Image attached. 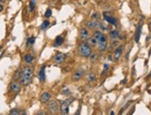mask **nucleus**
<instances>
[{
  "label": "nucleus",
  "mask_w": 151,
  "mask_h": 115,
  "mask_svg": "<svg viewBox=\"0 0 151 115\" xmlns=\"http://www.w3.org/2000/svg\"><path fill=\"white\" fill-rule=\"evenodd\" d=\"M33 59H34V58L31 55V54H26L24 56V60L25 62L27 63H32V61H33Z\"/></svg>",
  "instance_id": "19"
},
{
  "label": "nucleus",
  "mask_w": 151,
  "mask_h": 115,
  "mask_svg": "<svg viewBox=\"0 0 151 115\" xmlns=\"http://www.w3.org/2000/svg\"><path fill=\"white\" fill-rule=\"evenodd\" d=\"M108 59H109V60H111V59H112V58H111V56H109V58H108Z\"/></svg>",
  "instance_id": "33"
},
{
  "label": "nucleus",
  "mask_w": 151,
  "mask_h": 115,
  "mask_svg": "<svg viewBox=\"0 0 151 115\" xmlns=\"http://www.w3.org/2000/svg\"><path fill=\"white\" fill-rule=\"evenodd\" d=\"M109 69V64H108V63H105V64H104V69H103V72H102V73H101V76H104L106 73H108Z\"/></svg>",
  "instance_id": "21"
},
{
  "label": "nucleus",
  "mask_w": 151,
  "mask_h": 115,
  "mask_svg": "<svg viewBox=\"0 0 151 115\" xmlns=\"http://www.w3.org/2000/svg\"><path fill=\"white\" fill-rule=\"evenodd\" d=\"M86 43H87L88 45H90V46H95V45H97V40L95 38V37H88L87 40H86Z\"/></svg>",
  "instance_id": "16"
},
{
  "label": "nucleus",
  "mask_w": 151,
  "mask_h": 115,
  "mask_svg": "<svg viewBox=\"0 0 151 115\" xmlns=\"http://www.w3.org/2000/svg\"><path fill=\"white\" fill-rule=\"evenodd\" d=\"M150 27H151V21H150Z\"/></svg>",
  "instance_id": "37"
},
{
  "label": "nucleus",
  "mask_w": 151,
  "mask_h": 115,
  "mask_svg": "<svg viewBox=\"0 0 151 115\" xmlns=\"http://www.w3.org/2000/svg\"><path fill=\"white\" fill-rule=\"evenodd\" d=\"M98 18H99L98 13H95V14H93V16H92V19H93V20H95V21H97Z\"/></svg>",
  "instance_id": "29"
},
{
  "label": "nucleus",
  "mask_w": 151,
  "mask_h": 115,
  "mask_svg": "<svg viewBox=\"0 0 151 115\" xmlns=\"http://www.w3.org/2000/svg\"><path fill=\"white\" fill-rule=\"evenodd\" d=\"M89 59H90V61H91V62H95V60H96V59H97V55H96L95 53H92L91 55H90V57H89Z\"/></svg>",
  "instance_id": "22"
},
{
  "label": "nucleus",
  "mask_w": 151,
  "mask_h": 115,
  "mask_svg": "<svg viewBox=\"0 0 151 115\" xmlns=\"http://www.w3.org/2000/svg\"><path fill=\"white\" fill-rule=\"evenodd\" d=\"M94 37L97 40V42H102V41H106L107 40L106 35L101 31H95V34H94Z\"/></svg>",
  "instance_id": "6"
},
{
  "label": "nucleus",
  "mask_w": 151,
  "mask_h": 115,
  "mask_svg": "<svg viewBox=\"0 0 151 115\" xmlns=\"http://www.w3.org/2000/svg\"><path fill=\"white\" fill-rule=\"evenodd\" d=\"M79 52L81 54L82 57L84 58H89L92 54V48L91 46L88 45L87 43L82 42L79 45Z\"/></svg>",
  "instance_id": "2"
},
{
  "label": "nucleus",
  "mask_w": 151,
  "mask_h": 115,
  "mask_svg": "<svg viewBox=\"0 0 151 115\" xmlns=\"http://www.w3.org/2000/svg\"><path fill=\"white\" fill-rule=\"evenodd\" d=\"M69 93H70V90H64V91H62V94L63 95H68L69 94Z\"/></svg>",
  "instance_id": "30"
},
{
  "label": "nucleus",
  "mask_w": 151,
  "mask_h": 115,
  "mask_svg": "<svg viewBox=\"0 0 151 115\" xmlns=\"http://www.w3.org/2000/svg\"><path fill=\"white\" fill-rule=\"evenodd\" d=\"M97 47H98V50L100 52H104L107 50V47H108V41H102V42H97Z\"/></svg>",
  "instance_id": "11"
},
{
  "label": "nucleus",
  "mask_w": 151,
  "mask_h": 115,
  "mask_svg": "<svg viewBox=\"0 0 151 115\" xmlns=\"http://www.w3.org/2000/svg\"><path fill=\"white\" fill-rule=\"evenodd\" d=\"M9 114L19 115V114H21V112L19 111V109H12L10 112H9Z\"/></svg>",
  "instance_id": "24"
},
{
  "label": "nucleus",
  "mask_w": 151,
  "mask_h": 115,
  "mask_svg": "<svg viewBox=\"0 0 151 115\" xmlns=\"http://www.w3.org/2000/svg\"><path fill=\"white\" fill-rule=\"evenodd\" d=\"M35 41V38L34 37H30V38L27 40V45H32Z\"/></svg>",
  "instance_id": "28"
},
{
  "label": "nucleus",
  "mask_w": 151,
  "mask_h": 115,
  "mask_svg": "<svg viewBox=\"0 0 151 115\" xmlns=\"http://www.w3.org/2000/svg\"><path fill=\"white\" fill-rule=\"evenodd\" d=\"M149 55H151V48H150V51H149Z\"/></svg>",
  "instance_id": "36"
},
{
  "label": "nucleus",
  "mask_w": 151,
  "mask_h": 115,
  "mask_svg": "<svg viewBox=\"0 0 151 115\" xmlns=\"http://www.w3.org/2000/svg\"><path fill=\"white\" fill-rule=\"evenodd\" d=\"M64 42V39L61 37V36H58L56 39H55V45L56 46H60L63 44Z\"/></svg>",
  "instance_id": "18"
},
{
  "label": "nucleus",
  "mask_w": 151,
  "mask_h": 115,
  "mask_svg": "<svg viewBox=\"0 0 151 115\" xmlns=\"http://www.w3.org/2000/svg\"><path fill=\"white\" fill-rule=\"evenodd\" d=\"M151 76V73H149V74H148V77H150Z\"/></svg>",
  "instance_id": "34"
},
{
  "label": "nucleus",
  "mask_w": 151,
  "mask_h": 115,
  "mask_svg": "<svg viewBox=\"0 0 151 115\" xmlns=\"http://www.w3.org/2000/svg\"><path fill=\"white\" fill-rule=\"evenodd\" d=\"M142 25H143V23H142V21H139V23H138V25H137L136 27V32H135V42L138 43L139 42V40H140V35H141V32H142Z\"/></svg>",
  "instance_id": "9"
},
{
  "label": "nucleus",
  "mask_w": 151,
  "mask_h": 115,
  "mask_svg": "<svg viewBox=\"0 0 151 115\" xmlns=\"http://www.w3.org/2000/svg\"><path fill=\"white\" fill-rule=\"evenodd\" d=\"M83 75H84V70H82V69H80V70H77L73 74V80L74 81L80 80V79H82Z\"/></svg>",
  "instance_id": "15"
},
{
  "label": "nucleus",
  "mask_w": 151,
  "mask_h": 115,
  "mask_svg": "<svg viewBox=\"0 0 151 115\" xmlns=\"http://www.w3.org/2000/svg\"><path fill=\"white\" fill-rule=\"evenodd\" d=\"M34 7H35V0H32L30 2V11H32L34 9Z\"/></svg>",
  "instance_id": "26"
},
{
  "label": "nucleus",
  "mask_w": 151,
  "mask_h": 115,
  "mask_svg": "<svg viewBox=\"0 0 151 115\" xmlns=\"http://www.w3.org/2000/svg\"><path fill=\"white\" fill-rule=\"evenodd\" d=\"M103 17H104V20H106V21H108L109 23L114 25V26H116L117 25V20L115 18L111 17V16H109L106 12L103 13Z\"/></svg>",
  "instance_id": "7"
},
{
  "label": "nucleus",
  "mask_w": 151,
  "mask_h": 115,
  "mask_svg": "<svg viewBox=\"0 0 151 115\" xmlns=\"http://www.w3.org/2000/svg\"><path fill=\"white\" fill-rule=\"evenodd\" d=\"M88 81H89V82H94V81H95V75L94 73H89V75H88Z\"/></svg>",
  "instance_id": "25"
},
{
  "label": "nucleus",
  "mask_w": 151,
  "mask_h": 115,
  "mask_svg": "<svg viewBox=\"0 0 151 115\" xmlns=\"http://www.w3.org/2000/svg\"><path fill=\"white\" fill-rule=\"evenodd\" d=\"M65 57H66V55L65 54H63V53H57V55L55 56V58H54V60H55V62L56 63H62L64 61V59H65Z\"/></svg>",
  "instance_id": "10"
},
{
  "label": "nucleus",
  "mask_w": 151,
  "mask_h": 115,
  "mask_svg": "<svg viewBox=\"0 0 151 115\" xmlns=\"http://www.w3.org/2000/svg\"><path fill=\"white\" fill-rule=\"evenodd\" d=\"M3 8H4V7H3V5H1V4H0V12L3 10Z\"/></svg>",
  "instance_id": "31"
},
{
  "label": "nucleus",
  "mask_w": 151,
  "mask_h": 115,
  "mask_svg": "<svg viewBox=\"0 0 151 115\" xmlns=\"http://www.w3.org/2000/svg\"><path fill=\"white\" fill-rule=\"evenodd\" d=\"M10 90L14 93H19L20 90H21V84L17 82V81H14L10 84Z\"/></svg>",
  "instance_id": "8"
},
{
  "label": "nucleus",
  "mask_w": 151,
  "mask_h": 115,
  "mask_svg": "<svg viewBox=\"0 0 151 115\" xmlns=\"http://www.w3.org/2000/svg\"><path fill=\"white\" fill-rule=\"evenodd\" d=\"M4 1H6V0H0V3H1V2H4Z\"/></svg>",
  "instance_id": "35"
},
{
  "label": "nucleus",
  "mask_w": 151,
  "mask_h": 115,
  "mask_svg": "<svg viewBox=\"0 0 151 115\" xmlns=\"http://www.w3.org/2000/svg\"><path fill=\"white\" fill-rule=\"evenodd\" d=\"M122 52H123V45H119L115 51H114V54H113V60L114 61H118L121 57L122 55Z\"/></svg>",
  "instance_id": "5"
},
{
  "label": "nucleus",
  "mask_w": 151,
  "mask_h": 115,
  "mask_svg": "<svg viewBox=\"0 0 151 115\" xmlns=\"http://www.w3.org/2000/svg\"><path fill=\"white\" fill-rule=\"evenodd\" d=\"M120 35V33L119 31H117V30H113V31H111L110 33H109V37H110V39H117L118 37H119Z\"/></svg>",
  "instance_id": "17"
},
{
  "label": "nucleus",
  "mask_w": 151,
  "mask_h": 115,
  "mask_svg": "<svg viewBox=\"0 0 151 115\" xmlns=\"http://www.w3.org/2000/svg\"><path fill=\"white\" fill-rule=\"evenodd\" d=\"M51 15H52V11H51V9H50V8H47L46 11V13H45V17L49 18Z\"/></svg>",
  "instance_id": "27"
},
{
  "label": "nucleus",
  "mask_w": 151,
  "mask_h": 115,
  "mask_svg": "<svg viewBox=\"0 0 151 115\" xmlns=\"http://www.w3.org/2000/svg\"><path fill=\"white\" fill-rule=\"evenodd\" d=\"M38 114H46V112H38Z\"/></svg>",
  "instance_id": "32"
},
{
  "label": "nucleus",
  "mask_w": 151,
  "mask_h": 115,
  "mask_svg": "<svg viewBox=\"0 0 151 115\" xmlns=\"http://www.w3.org/2000/svg\"><path fill=\"white\" fill-rule=\"evenodd\" d=\"M51 98V94L49 92H45L44 94H42L41 98H40V101L42 103H46L47 101H49V99Z\"/></svg>",
  "instance_id": "13"
},
{
  "label": "nucleus",
  "mask_w": 151,
  "mask_h": 115,
  "mask_svg": "<svg viewBox=\"0 0 151 115\" xmlns=\"http://www.w3.org/2000/svg\"><path fill=\"white\" fill-rule=\"evenodd\" d=\"M119 45V41L117 39H113V41L110 43V48L111 49H116Z\"/></svg>",
  "instance_id": "20"
},
{
  "label": "nucleus",
  "mask_w": 151,
  "mask_h": 115,
  "mask_svg": "<svg viewBox=\"0 0 151 115\" xmlns=\"http://www.w3.org/2000/svg\"><path fill=\"white\" fill-rule=\"evenodd\" d=\"M32 76H33V70L31 67H24L21 72L20 82L22 85H28L32 83Z\"/></svg>",
  "instance_id": "1"
},
{
  "label": "nucleus",
  "mask_w": 151,
  "mask_h": 115,
  "mask_svg": "<svg viewBox=\"0 0 151 115\" xmlns=\"http://www.w3.org/2000/svg\"><path fill=\"white\" fill-rule=\"evenodd\" d=\"M45 69H46V66H45V65L42 66V68L40 69V72H39V74H38V78H39V81H40V82H45V80H46Z\"/></svg>",
  "instance_id": "14"
},
{
  "label": "nucleus",
  "mask_w": 151,
  "mask_h": 115,
  "mask_svg": "<svg viewBox=\"0 0 151 115\" xmlns=\"http://www.w3.org/2000/svg\"><path fill=\"white\" fill-rule=\"evenodd\" d=\"M74 98H69L61 103L60 105V111L61 112V114H68L69 113V107L70 105L73 102Z\"/></svg>",
  "instance_id": "3"
},
{
  "label": "nucleus",
  "mask_w": 151,
  "mask_h": 115,
  "mask_svg": "<svg viewBox=\"0 0 151 115\" xmlns=\"http://www.w3.org/2000/svg\"><path fill=\"white\" fill-rule=\"evenodd\" d=\"M89 37V32L86 28H82L80 31V38L82 40H86Z\"/></svg>",
  "instance_id": "12"
},
{
  "label": "nucleus",
  "mask_w": 151,
  "mask_h": 115,
  "mask_svg": "<svg viewBox=\"0 0 151 115\" xmlns=\"http://www.w3.org/2000/svg\"><path fill=\"white\" fill-rule=\"evenodd\" d=\"M47 109L51 113H57L60 111V104L57 100H49L47 104Z\"/></svg>",
  "instance_id": "4"
},
{
  "label": "nucleus",
  "mask_w": 151,
  "mask_h": 115,
  "mask_svg": "<svg viewBox=\"0 0 151 115\" xmlns=\"http://www.w3.org/2000/svg\"><path fill=\"white\" fill-rule=\"evenodd\" d=\"M48 26H49V21H43V23L41 24V29H42V30H45V29H46Z\"/></svg>",
  "instance_id": "23"
}]
</instances>
